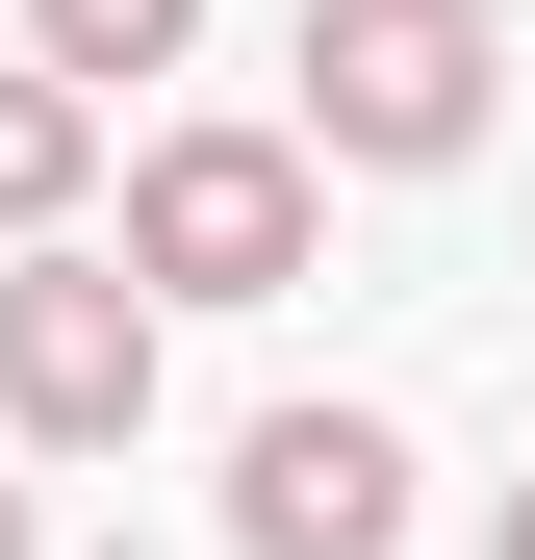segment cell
I'll list each match as a JSON object with an SVG mask.
<instances>
[{
	"label": "cell",
	"instance_id": "cell-5",
	"mask_svg": "<svg viewBox=\"0 0 535 560\" xmlns=\"http://www.w3.org/2000/svg\"><path fill=\"white\" fill-rule=\"evenodd\" d=\"M77 178H103V77L0 51V230H77Z\"/></svg>",
	"mask_w": 535,
	"mask_h": 560
},
{
	"label": "cell",
	"instance_id": "cell-2",
	"mask_svg": "<svg viewBox=\"0 0 535 560\" xmlns=\"http://www.w3.org/2000/svg\"><path fill=\"white\" fill-rule=\"evenodd\" d=\"M485 103H510V26L485 0H306V153L433 178V153H485Z\"/></svg>",
	"mask_w": 535,
	"mask_h": 560
},
{
	"label": "cell",
	"instance_id": "cell-8",
	"mask_svg": "<svg viewBox=\"0 0 535 560\" xmlns=\"http://www.w3.org/2000/svg\"><path fill=\"white\" fill-rule=\"evenodd\" d=\"M0 560H26V485H0Z\"/></svg>",
	"mask_w": 535,
	"mask_h": 560
},
{
	"label": "cell",
	"instance_id": "cell-6",
	"mask_svg": "<svg viewBox=\"0 0 535 560\" xmlns=\"http://www.w3.org/2000/svg\"><path fill=\"white\" fill-rule=\"evenodd\" d=\"M26 51H51V77H178L205 0H26Z\"/></svg>",
	"mask_w": 535,
	"mask_h": 560
},
{
	"label": "cell",
	"instance_id": "cell-3",
	"mask_svg": "<svg viewBox=\"0 0 535 560\" xmlns=\"http://www.w3.org/2000/svg\"><path fill=\"white\" fill-rule=\"evenodd\" d=\"M128 255H153V306H281L306 280V128H153Z\"/></svg>",
	"mask_w": 535,
	"mask_h": 560
},
{
	"label": "cell",
	"instance_id": "cell-7",
	"mask_svg": "<svg viewBox=\"0 0 535 560\" xmlns=\"http://www.w3.org/2000/svg\"><path fill=\"white\" fill-rule=\"evenodd\" d=\"M485 560H535V485H510V535H485Z\"/></svg>",
	"mask_w": 535,
	"mask_h": 560
},
{
	"label": "cell",
	"instance_id": "cell-4",
	"mask_svg": "<svg viewBox=\"0 0 535 560\" xmlns=\"http://www.w3.org/2000/svg\"><path fill=\"white\" fill-rule=\"evenodd\" d=\"M230 535H255V560H408V433H383V408H255Z\"/></svg>",
	"mask_w": 535,
	"mask_h": 560
},
{
	"label": "cell",
	"instance_id": "cell-1",
	"mask_svg": "<svg viewBox=\"0 0 535 560\" xmlns=\"http://www.w3.org/2000/svg\"><path fill=\"white\" fill-rule=\"evenodd\" d=\"M0 433H26V458H128L153 433V255L0 230Z\"/></svg>",
	"mask_w": 535,
	"mask_h": 560
}]
</instances>
